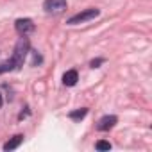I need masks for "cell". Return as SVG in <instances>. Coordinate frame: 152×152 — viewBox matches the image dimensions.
<instances>
[{"label": "cell", "instance_id": "cell-1", "mask_svg": "<svg viewBox=\"0 0 152 152\" xmlns=\"http://www.w3.org/2000/svg\"><path fill=\"white\" fill-rule=\"evenodd\" d=\"M29 50H31V43H29V39H27L25 36L20 38L18 43H16V47H15V52H13V56H11V63H13L15 68H18V66L23 64V61H25Z\"/></svg>", "mask_w": 152, "mask_h": 152}, {"label": "cell", "instance_id": "cell-2", "mask_svg": "<svg viewBox=\"0 0 152 152\" xmlns=\"http://www.w3.org/2000/svg\"><path fill=\"white\" fill-rule=\"evenodd\" d=\"M100 15L99 9L95 7H90V9H84L83 13H77V15H73L70 20H68V25H77V23H83V22H88V20H93Z\"/></svg>", "mask_w": 152, "mask_h": 152}, {"label": "cell", "instance_id": "cell-3", "mask_svg": "<svg viewBox=\"0 0 152 152\" xmlns=\"http://www.w3.org/2000/svg\"><path fill=\"white\" fill-rule=\"evenodd\" d=\"M15 29H16V32H18V34H22V36H27V34L34 32L36 25H34V22H32L31 18H20V20H16V23H15Z\"/></svg>", "mask_w": 152, "mask_h": 152}, {"label": "cell", "instance_id": "cell-4", "mask_svg": "<svg viewBox=\"0 0 152 152\" xmlns=\"http://www.w3.org/2000/svg\"><path fill=\"white\" fill-rule=\"evenodd\" d=\"M43 7L50 15H59L66 9V0H45Z\"/></svg>", "mask_w": 152, "mask_h": 152}, {"label": "cell", "instance_id": "cell-5", "mask_svg": "<svg viewBox=\"0 0 152 152\" xmlns=\"http://www.w3.org/2000/svg\"><path fill=\"white\" fill-rule=\"evenodd\" d=\"M116 122H118V118H116L115 115H106V116H102V118L99 120L97 129H99V131H109V129H113V127L116 125Z\"/></svg>", "mask_w": 152, "mask_h": 152}, {"label": "cell", "instance_id": "cell-6", "mask_svg": "<svg viewBox=\"0 0 152 152\" xmlns=\"http://www.w3.org/2000/svg\"><path fill=\"white\" fill-rule=\"evenodd\" d=\"M77 81H79V73L75 72V70L64 72V75H63V84L64 86H75V84H77Z\"/></svg>", "mask_w": 152, "mask_h": 152}, {"label": "cell", "instance_id": "cell-7", "mask_svg": "<svg viewBox=\"0 0 152 152\" xmlns=\"http://www.w3.org/2000/svg\"><path fill=\"white\" fill-rule=\"evenodd\" d=\"M22 141H23V134H16V136H13L9 141L4 143V150H15V148H18V147L22 145Z\"/></svg>", "mask_w": 152, "mask_h": 152}, {"label": "cell", "instance_id": "cell-8", "mask_svg": "<svg viewBox=\"0 0 152 152\" xmlns=\"http://www.w3.org/2000/svg\"><path fill=\"white\" fill-rule=\"evenodd\" d=\"M86 115H88V109H86V107H81V109L72 111V113H70V118H72V120H75V122H79V120H83Z\"/></svg>", "mask_w": 152, "mask_h": 152}, {"label": "cell", "instance_id": "cell-9", "mask_svg": "<svg viewBox=\"0 0 152 152\" xmlns=\"http://www.w3.org/2000/svg\"><path fill=\"white\" fill-rule=\"evenodd\" d=\"M95 147H97V150H111V143L109 141H104V140L102 141H97Z\"/></svg>", "mask_w": 152, "mask_h": 152}, {"label": "cell", "instance_id": "cell-10", "mask_svg": "<svg viewBox=\"0 0 152 152\" xmlns=\"http://www.w3.org/2000/svg\"><path fill=\"white\" fill-rule=\"evenodd\" d=\"M15 66H13V63H11V59L9 61H6V63H2L0 64V73H4V72H9V70H13Z\"/></svg>", "mask_w": 152, "mask_h": 152}, {"label": "cell", "instance_id": "cell-11", "mask_svg": "<svg viewBox=\"0 0 152 152\" xmlns=\"http://www.w3.org/2000/svg\"><path fill=\"white\" fill-rule=\"evenodd\" d=\"M102 63H104V59H93V61L90 63V66H91V68H99Z\"/></svg>", "mask_w": 152, "mask_h": 152}, {"label": "cell", "instance_id": "cell-12", "mask_svg": "<svg viewBox=\"0 0 152 152\" xmlns=\"http://www.w3.org/2000/svg\"><path fill=\"white\" fill-rule=\"evenodd\" d=\"M2 104H4V100H2V95H0V107H2Z\"/></svg>", "mask_w": 152, "mask_h": 152}]
</instances>
